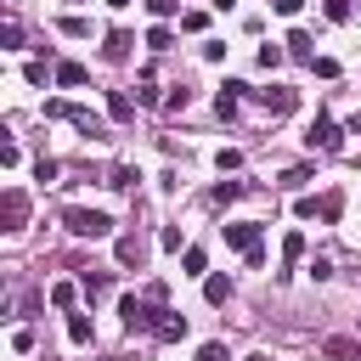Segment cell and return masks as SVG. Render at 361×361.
<instances>
[{"instance_id": "6da1fadb", "label": "cell", "mask_w": 361, "mask_h": 361, "mask_svg": "<svg viewBox=\"0 0 361 361\" xmlns=\"http://www.w3.org/2000/svg\"><path fill=\"white\" fill-rule=\"evenodd\" d=\"M118 316H124V327H130V333H158V316H164V310H158V299H152V293H147V299L124 293V299H118Z\"/></svg>"}, {"instance_id": "7a4b0ae2", "label": "cell", "mask_w": 361, "mask_h": 361, "mask_svg": "<svg viewBox=\"0 0 361 361\" xmlns=\"http://www.w3.org/2000/svg\"><path fill=\"white\" fill-rule=\"evenodd\" d=\"M62 226L73 237H107L113 231V214H102V209H62Z\"/></svg>"}, {"instance_id": "3957f363", "label": "cell", "mask_w": 361, "mask_h": 361, "mask_svg": "<svg viewBox=\"0 0 361 361\" xmlns=\"http://www.w3.org/2000/svg\"><path fill=\"white\" fill-rule=\"evenodd\" d=\"M305 141H310V152H338V147H344V130H338L327 113H316L310 130H305Z\"/></svg>"}, {"instance_id": "277c9868", "label": "cell", "mask_w": 361, "mask_h": 361, "mask_svg": "<svg viewBox=\"0 0 361 361\" xmlns=\"http://www.w3.org/2000/svg\"><path fill=\"white\" fill-rule=\"evenodd\" d=\"M23 220H28V197H23L17 186H6V192H0V226H6V231H23Z\"/></svg>"}, {"instance_id": "5b68a950", "label": "cell", "mask_w": 361, "mask_h": 361, "mask_svg": "<svg viewBox=\"0 0 361 361\" xmlns=\"http://www.w3.org/2000/svg\"><path fill=\"white\" fill-rule=\"evenodd\" d=\"M226 243L243 248V254H254V248H259V220H237V226H226Z\"/></svg>"}, {"instance_id": "8992f818", "label": "cell", "mask_w": 361, "mask_h": 361, "mask_svg": "<svg viewBox=\"0 0 361 361\" xmlns=\"http://www.w3.org/2000/svg\"><path fill=\"white\" fill-rule=\"evenodd\" d=\"M243 90H248L243 79H226V85H220V96H214V113H220V118H237V102H243Z\"/></svg>"}, {"instance_id": "52a82bcc", "label": "cell", "mask_w": 361, "mask_h": 361, "mask_svg": "<svg viewBox=\"0 0 361 361\" xmlns=\"http://www.w3.org/2000/svg\"><path fill=\"white\" fill-rule=\"evenodd\" d=\"M254 102H259L265 113H293V102H299V96H293V90H282V85H271V90H254Z\"/></svg>"}, {"instance_id": "ba28073f", "label": "cell", "mask_w": 361, "mask_h": 361, "mask_svg": "<svg viewBox=\"0 0 361 361\" xmlns=\"http://www.w3.org/2000/svg\"><path fill=\"white\" fill-rule=\"evenodd\" d=\"M90 338H96V327H90V316H85V310H68V344H79V350H85Z\"/></svg>"}, {"instance_id": "9c48e42d", "label": "cell", "mask_w": 361, "mask_h": 361, "mask_svg": "<svg viewBox=\"0 0 361 361\" xmlns=\"http://www.w3.org/2000/svg\"><path fill=\"white\" fill-rule=\"evenodd\" d=\"M158 338H164V344L186 338V316H180V310H164V316H158Z\"/></svg>"}, {"instance_id": "30bf717a", "label": "cell", "mask_w": 361, "mask_h": 361, "mask_svg": "<svg viewBox=\"0 0 361 361\" xmlns=\"http://www.w3.org/2000/svg\"><path fill=\"white\" fill-rule=\"evenodd\" d=\"M322 355H327V361H361V344H350V338H327Z\"/></svg>"}, {"instance_id": "8fae6325", "label": "cell", "mask_w": 361, "mask_h": 361, "mask_svg": "<svg viewBox=\"0 0 361 361\" xmlns=\"http://www.w3.org/2000/svg\"><path fill=\"white\" fill-rule=\"evenodd\" d=\"M130 45H135V39H130V34H124V28H113V34H107V45H102V51H107V56H113V62H124V56H130Z\"/></svg>"}, {"instance_id": "7c38bea8", "label": "cell", "mask_w": 361, "mask_h": 361, "mask_svg": "<svg viewBox=\"0 0 361 361\" xmlns=\"http://www.w3.org/2000/svg\"><path fill=\"white\" fill-rule=\"evenodd\" d=\"M85 62H56V85H85Z\"/></svg>"}, {"instance_id": "4fadbf2b", "label": "cell", "mask_w": 361, "mask_h": 361, "mask_svg": "<svg viewBox=\"0 0 361 361\" xmlns=\"http://www.w3.org/2000/svg\"><path fill=\"white\" fill-rule=\"evenodd\" d=\"M107 113H113V118L124 124V118H135V102H130L124 90H113V96H107Z\"/></svg>"}, {"instance_id": "5bb4252c", "label": "cell", "mask_w": 361, "mask_h": 361, "mask_svg": "<svg viewBox=\"0 0 361 361\" xmlns=\"http://www.w3.org/2000/svg\"><path fill=\"white\" fill-rule=\"evenodd\" d=\"M203 299H209V305H226V299H231V282H226V276H209V282H203Z\"/></svg>"}, {"instance_id": "9a60e30c", "label": "cell", "mask_w": 361, "mask_h": 361, "mask_svg": "<svg viewBox=\"0 0 361 361\" xmlns=\"http://www.w3.org/2000/svg\"><path fill=\"white\" fill-rule=\"evenodd\" d=\"M288 56L310 62V34H305V28H293V34H288Z\"/></svg>"}, {"instance_id": "2e32d148", "label": "cell", "mask_w": 361, "mask_h": 361, "mask_svg": "<svg viewBox=\"0 0 361 361\" xmlns=\"http://www.w3.org/2000/svg\"><path fill=\"white\" fill-rule=\"evenodd\" d=\"M135 102H141V107H152V102H158V85H152V68L141 73V85H135Z\"/></svg>"}, {"instance_id": "e0dca14e", "label": "cell", "mask_w": 361, "mask_h": 361, "mask_svg": "<svg viewBox=\"0 0 361 361\" xmlns=\"http://www.w3.org/2000/svg\"><path fill=\"white\" fill-rule=\"evenodd\" d=\"M243 192H248V186H243V180H220V186H214V192H209V197H214V203H231V197H243Z\"/></svg>"}, {"instance_id": "ac0fdd59", "label": "cell", "mask_w": 361, "mask_h": 361, "mask_svg": "<svg viewBox=\"0 0 361 361\" xmlns=\"http://www.w3.org/2000/svg\"><path fill=\"white\" fill-rule=\"evenodd\" d=\"M338 209H344V197H338V192H327V197H316V214H322V220H338Z\"/></svg>"}, {"instance_id": "d6986e66", "label": "cell", "mask_w": 361, "mask_h": 361, "mask_svg": "<svg viewBox=\"0 0 361 361\" xmlns=\"http://www.w3.org/2000/svg\"><path fill=\"white\" fill-rule=\"evenodd\" d=\"M118 265H141V243L135 237H118Z\"/></svg>"}, {"instance_id": "ffe728a7", "label": "cell", "mask_w": 361, "mask_h": 361, "mask_svg": "<svg viewBox=\"0 0 361 361\" xmlns=\"http://www.w3.org/2000/svg\"><path fill=\"white\" fill-rule=\"evenodd\" d=\"M299 254H305V231H288V237H282V259H288V265H293V259H299Z\"/></svg>"}, {"instance_id": "44dd1931", "label": "cell", "mask_w": 361, "mask_h": 361, "mask_svg": "<svg viewBox=\"0 0 361 361\" xmlns=\"http://www.w3.org/2000/svg\"><path fill=\"white\" fill-rule=\"evenodd\" d=\"M73 299H79L73 282H56V288H51V305H56V310H73Z\"/></svg>"}, {"instance_id": "7402d4cb", "label": "cell", "mask_w": 361, "mask_h": 361, "mask_svg": "<svg viewBox=\"0 0 361 361\" xmlns=\"http://www.w3.org/2000/svg\"><path fill=\"white\" fill-rule=\"evenodd\" d=\"M56 28H62V34H68V39H85V34H90V23H85V17H62V23H56Z\"/></svg>"}, {"instance_id": "603a6c76", "label": "cell", "mask_w": 361, "mask_h": 361, "mask_svg": "<svg viewBox=\"0 0 361 361\" xmlns=\"http://www.w3.org/2000/svg\"><path fill=\"white\" fill-rule=\"evenodd\" d=\"M310 73H316V79H338V62H333V56H310Z\"/></svg>"}, {"instance_id": "cb8c5ba5", "label": "cell", "mask_w": 361, "mask_h": 361, "mask_svg": "<svg viewBox=\"0 0 361 361\" xmlns=\"http://www.w3.org/2000/svg\"><path fill=\"white\" fill-rule=\"evenodd\" d=\"M180 265H186V276H197V271L209 265V254H203V248H186V254H180Z\"/></svg>"}, {"instance_id": "d4e9b609", "label": "cell", "mask_w": 361, "mask_h": 361, "mask_svg": "<svg viewBox=\"0 0 361 361\" xmlns=\"http://www.w3.org/2000/svg\"><path fill=\"white\" fill-rule=\"evenodd\" d=\"M282 56H288L282 45H259V68H282Z\"/></svg>"}, {"instance_id": "484cf974", "label": "cell", "mask_w": 361, "mask_h": 361, "mask_svg": "<svg viewBox=\"0 0 361 361\" xmlns=\"http://www.w3.org/2000/svg\"><path fill=\"white\" fill-rule=\"evenodd\" d=\"M203 23H209L203 11H180V28H186V34H203Z\"/></svg>"}, {"instance_id": "4316f807", "label": "cell", "mask_w": 361, "mask_h": 361, "mask_svg": "<svg viewBox=\"0 0 361 361\" xmlns=\"http://www.w3.org/2000/svg\"><path fill=\"white\" fill-rule=\"evenodd\" d=\"M0 45H6V51H17V45H23V28H17V23H6V28H0Z\"/></svg>"}, {"instance_id": "83f0119b", "label": "cell", "mask_w": 361, "mask_h": 361, "mask_svg": "<svg viewBox=\"0 0 361 361\" xmlns=\"http://www.w3.org/2000/svg\"><path fill=\"white\" fill-rule=\"evenodd\" d=\"M147 45H152V51H169V28H164V23H158V28H147Z\"/></svg>"}, {"instance_id": "f1b7e54d", "label": "cell", "mask_w": 361, "mask_h": 361, "mask_svg": "<svg viewBox=\"0 0 361 361\" xmlns=\"http://www.w3.org/2000/svg\"><path fill=\"white\" fill-rule=\"evenodd\" d=\"M214 164H220V169H237V164H243V152H237V147H220V152H214Z\"/></svg>"}, {"instance_id": "f546056e", "label": "cell", "mask_w": 361, "mask_h": 361, "mask_svg": "<svg viewBox=\"0 0 361 361\" xmlns=\"http://www.w3.org/2000/svg\"><path fill=\"white\" fill-rule=\"evenodd\" d=\"M305 180H310V169H305V164H299V169H288V175H282V186H288V192H293V186H305Z\"/></svg>"}, {"instance_id": "4dcf8cb0", "label": "cell", "mask_w": 361, "mask_h": 361, "mask_svg": "<svg viewBox=\"0 0 361 361\" xmlns=\"http://www.w3.org/2000/svg\"><path fill=\"white\" fill-rule=\"evenodd\" d=\"M107 186H118V192H130V186H135V169H113V180H107Z\"/></svg>"}, {"instance_id": "1f68e13d", "label": "cell", "mask_w": 361, "mask_h": 361, "mask_svg": "<svg viewBox=\"0 0 361 361\" xmlns=\"http://www.w3.org/2000/svg\"><path fill=\"white\" fill-rule=\"evenodd\" d=\"M11 344H17L23 355H28V350H34V327H17V333H11Z\"/></svg>"}, {"instance_id": "d6a6232c", "label": "cell", "mask_w": 361, "mask_h": 361, "mask_svg": "<svg viewBox=\"0 0 361 361\" xmlns=\"http://www.w3.org/2000/svg\"><path fill=\"white\" fill-rule=\"evenodd\" d=\"M327 17L333 23H350V0H327Z\"/></svg>"}, {"instance_id": "836d02e7", "label": "cell", "mask_w": 361, "mask_h": 361, "mask_svg": "<svg viewBox=\"0 0 361 361\" xmlns=\"http://www.w3.org/2000/svg\"><path fill=\"white\" fill-rule=\"evenodd\" d=\"M197 361H226V344H203V350H197Z\"/></svg>"}, {"instance_id": "e575fe53", "label": "cell", "mask_w": 361, "mask_h": 361, "mask_svg": "<svg viewBox=\"0 0 361 361\" xmlns=\"http://www.w3.org/2000/svg\"><path fill=\"white\" fill-rule=\"evenodd\" d=\"M147 6H152V17H169V11L180 6V0H147Z\"/></svg>"}, {"instance_id": "d590c367", "label": "cell", "mask_w": 361, "mask_h": 361, "mask_svg": "<svg viewBox=\"0 0 361 361\" xmlns=\"http://www.w3.org/2000/svg\"><path fill=\"white\" fill-rule=\"evenodd\" d=\"M271 6H276L282 17H299V6H305V0H271Z\"/></svg>"}, {"instance_id": "8d00e7d4", "label": "cell", "mask_w": 361, "mask_h": 361, "mask_svg": "<svg viewBox=\"0 0 361 361\" xmlns=\"http://www.w3.org/2000/svg\"><path fill=\"white\" fill-rule=\"evenodd\" d=\"M350 130H355V135H361V113H355V124H350Z\"/></svg>"}, {"instance_id": "74e56055", "label": "cell", "mask_w": 361, "mask_h": 361, "mask_svg": "<svg viewBox=\"0 0 361 361\" xmlns=\"http://www.w3.org/2000/svg\"><path fill=\"white\" fill-rule=\"evenodd\" d=\"M214 6H220V11H226V6H231V0H214Z\"/></svg>"}, {"instance_id": "f35d334b", "label": "cell", "mask_w": 361, "mask_h": 361, "mask_svg": "<svg viewBox=\"0 0 361 361\" xmlns=\"http://www.w3.org/2000/svg\"><path fill=\"white\" fill-rule=\"evenodd\" d=\"M107 6H130V0H107Z\"/></svg>"}, {"instance_id": "ab89813d", "label": "cell", "mask_w": 361, "mask_h": 361, "mask_svg": "<svg viewBox=\"0 0 361 361\" xmlns=\"http://www.w3.org/2000/svg\"><path fill=\"white\" fill-rule=\"evenodd\" d=\"M248 361H271V355H248Z\"/></svg>"}]
</instances>
